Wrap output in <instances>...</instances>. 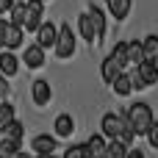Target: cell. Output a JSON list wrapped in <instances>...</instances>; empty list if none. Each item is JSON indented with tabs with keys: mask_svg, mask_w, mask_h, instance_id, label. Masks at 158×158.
Segmentation results:
<instances>
[{
	"mask_svg": "<svg viewBox=\"0 0 158 158\" xmlns=\"http://www.w3.org/2000/svg\"><path fill=\"white\" fill-rule=\"evenodd\" d=\"M125 119H128V125L133 128V133H136V136H144V133H147V128L153 125V108H150L147 103H133V106L128 108Z\"/></svg>",
	"mask_w": 158,
	"mask_h": 158,
	"instance_id": "6da1fadb",
	"label": "cell"
},
{
	"mask_svg": "<svg viewBox=\"0 0 158 158\" xmlns=\"http://www.w3.org/2000/svg\"><path fill=\"white\" fill-rule=\"evenodd\" d=\"M53 47H56V56H58V58H72V56H75V31H72L69 22L58 25Z\"/></svg>",
	"mask_w": 158,
	"mask_h": 158,
	"instance_id": "7a4b0ae2",
	"label": "cell"
},
{
	"mask_svg": "<svg viewBox=\"0 0 158 158\" xmlns=\"http://www.w3.org/2000/svg\"><path fill=\"white\" fill-rule=\"evenodd\" d=\"M25 22H22V31H36L39 22H42V14H44V3L42 0H25Z\"/></svg>",
	"mask_w": 158,
	"mask_h": 158,
	"instance_id": "3957f363",
	"label": "cell"
},
{
	"mask_svg": "<svg viewBox=\"0 0 158 158\" xmlns=\"http://www.w3.org/2000/svg\"><path fill=\"white\" fill-rule=\"evenodd\" d=\"M31 97H33V103L42 108V106H47L50 100H53V86H50V81H44V78H36L33 81V86H31Z\"/></svg>",
	"mask_w": 158,
	"mask_h": 158,
	"instance_id": "277c9868",
	"label": "cell"
},
{
	"mask_svg": "<svg viewBox=\"0 0 158 158\" xmlns=\"http://www.w3.org/2000/svg\"><path fill=\"white\" fill-rule=\"evenodd\" d=\"M56 25L53 22H39V28L33 31L36 33V44L42 47V50H47V47H53V42H56Z\"/></svg>",
	"mask_w": 158,
	"mask_h": 158,
	"instance_id": "5b68a950",
	"label": "cell"
},
{
	"mask_svg": "<svg viewBox=\"0 0 158 158\" xmlns=\"http://www.w3.org/2000/svg\"><path fill=\"white\" fill-rule=\"evenodd\" d=\"M22 64H25L28 69H39V67H44V50H42L39 44H28L25 53H22Z\"/></svg>",
	"mask_w": 158,
	"mask_h": 158,
	"instance_id": "8992f818",
	"label": "cell"
},
{
	"mask_svg": "<svg viewBox=\"0 0 158 158\" xmlns=\"http://www.w3.org/2000/svg\"><path fill=\"white\" fill-rule=\"evenodd\" d=\"M119 131H122V114H114V111L103 114V136L106 139H117Z\"/></svg>",
	"mask_w": 158,
	"mask_h": 158,
	"instance_id": "52a82bcc",
	"label": "cell"
},
{
	"mask_svg": "<svg viewBox=\"0 0 158 158\" xmlns=\"http://www.w3.org/2000/svg\"><path fill=\"white\" fill-rule=\"evenodd\" d=\"M22 42H25V31H22L19 25H11V22H8V28H6V42H3V50H19V47H22Z\"/></svg>",
	"mask_w": 158,
	"mask_h": 158,
	"instance_id": "ba28073f",
	"label": "cell"
},
{
	"mask_svg": "<svg viewBox=\"0 0 158 158\" xmlns=\"http://www.w3.org/2000/svg\"><path fill=\"white\" fill-rule=\"evenodd\" d=\"M58 147V142H56V136H50V133H39L33 142H31V150L36 153V156H47V153H53Z\"/></svg>",
	"mask_w": 158,
	"mask_h": 158,
	"instance_id": "9c48e42d",
	"label": "cell"
},
{
	"mask_svg": "<svg viewBox=\"0 0 158 158\" xmlns=\"http://www.w3.org/2000/svg\"><path fill=\"white\" fill-rule=\"evenodd\" d=\"M106 136L103 133H92L89 139H86V144H83V150H86V158H100L106 153Z\"/></svg>",
	"mask_w": 158,
	"mask_h": 158,
	"instance_id": "30bf717a",
	"label": "cell"
},
{
	"mask_svg": "<svg viewBox=\"0 0 158 158\" xmlns=\"http://www.w3.org/2000/svg\"><path fill=\"white\" fill-rule=\"evenodd\" d=\"M53 128H56V136H58V139H69V136L75 133V119H72L69 114H58L56 122H53Z\"/></svg>",
	"mask_w": 158,
	"mask_h": 158,
	"instance_id": "8fae6325",
	"label": "cell"
},
{
	"mask_svg": "<svg viewBox=\"0 0 158 158\" xmlns=\"http://www.w3.org/2000/svg\"><path fill=\"white\" fill-rule=\"evenodd\" d=\"M108 86L114 89V94H117V97H128V94L133 92V86H131V72H125V69H122V72H119Z\"/></svg>",
	"mask_w": 158,
	"mask_h": 158,
	"instance_id": "7c38bea8",
	"label": "cell"
},
{
	"mask_svg": "<svg viewBox=\"0 0 158 158\" xmlns=\"http://www.w3.org/2000/svg\"><path fill=\"white\" fill-rule=\"evenodd\" d=\"M86 17H89V22H92V28H94V36H97V42H100L103 33H106V17H103V8L92 6V8L86 11Z\"/></svg>",
	"mask_w": 158,
	"mask_h": 158,
	"instance_id": "4fadbf2b",
	"label": "cell"
},
{
	"mask_svg": "<svg viewBox=\"0 0 158 158\" xmlns=\"http://www.w3.org/2000/svg\"><path fill=\"white\" fill-rule=\"evenodd\" d=\"M17 69H19L17 56H14L11 50H3V53H0V75L11 78V75H17Z\"/></svg>",
	"mask_w": 158,
	"mask_h": 158,
	"instance_id": "5bb4252c",
	"label": "cell"
},
{
	"mask_svg": "<svg viewBox=\"0 0 158 158\" xmlns=\"http://www.w3.org/2000/svg\"><path fill=\"white\" fill-rule=\"evenodd\" d=\"M106 8L111 11V17L119 22L131 14V0H106Z\"/></svg>",
	"mask_w": 158,
	"mask_h": 158,
	"instance_id": "9a60e30c",
	"label": "cell"
},
{
	"mask_svg": "<svg viewBox=\"0 0 158 158\" xmlns=\"http://www.w3.org/2000/svg\"><path fill=\"white\" fill-rule=\"evenodd\" d=\"M136 75H139V78H142V81H144L147 86H153V83H158V72H156V67H153V64H150L147 58L136 64Z\"/></svg>",
	"mask_w": 158,
	"mask_h": 158,
	"instance_id": "2e32d148",
	"label": "cell"
},
{
	"mask_svg": "<svg viewBox=\"0 0 158 158\" xmlns=\"http://www.w3.org/2000/svg\"><path fill=\"white\" fill-rule=\"evenodd\" d=\"M119 72H122V67L117 64V58H114V56H108V58L100 64V75H103V81H106V83H111Z\"/></svg>",
	"mask_w": 158,
	"mask_h": 158,
	"instance_id": "e0dca14e",
	"label": "cell"
},
{
	"mask_svg": "<svg viewBox=\"0 0 158 158\" xmlns=\"http://www.w3.org/2000/svg\"><path fill=\"white\" fill-rule=\"evenodd\" d=\"M0 133H3V139H11V142H19V144H22V133H25V128H22L19 119H11L8 125L0 128Z\"/></svg>",
	"mask_w": 158,
	"mask_h": 158,
	"instance_id": "ac0fdd59",
	"label": "cell"
},
{
	"mask_svg": "<svg viewBox=\"0 0 158 158\" xmlns=\"http://www.w3.org/2000/svg\"><path fill=\"white\" fill-rule=\"evenodd\" d=\"M25 14H28V8H25V0H14V6L8 8V22L22 28V22H25Z\"/></svg>",
	"mask_w": 158,
	"mask_h": 158,
	"instance_id": "d6986e66",
	"label": "cell"
},
{
	"mask_svg": "<svg viewBox=\"0 0 158 158\" xmlns=\"http://www.w3.org/2000/svg\"><path fill=\"white\" fill-rule=\"evenodd\" d=\"M78 31H81V36L94 47V42H97V36H94V28H92V22H89V17L86 14H81L78 17Z\"/></svg>",
	"mask_w": 158,
	"mask_h": 158,
	"instance_id": "ffe728a7",
	"label": "cell"
},
{
	"mask_svg": "<svg viewBox=\"0 0 158 158\" xmlns=\"http://www.w3.org/2000/svg\"><path fill=\"white\" fill-rule=\"evenodd\" d=\"M125 153H128V147L119 139H108L106 142V156L108 158H125Z\"/></svg>",
	"mask_w": 158,
	"mask_h": 158,
	"instance_id": "44dd1931",
	"label": "cell"
},
{
	"mask_svg": "<svg viewBox=\"0 0 158 158\" xmlns=\"http://www.w3.org/2000/svg\"><path fill=\"white\" fill-rule=\"evenodd\" d=\"M111 56L117 58V64L125 69V64H128V42H117L114 44V50H111Z\"/></svg>",
	"mask_w": 158,
	"mask_h": 158,
	"instance_id": "7402d4cb",
	"label": "cell"
},
{
	"mask_svg": "<svg viewBox=\"0 0 158 158\" xmlns=\"http://www.w3.org/2000/svg\"><path fill=\"white\" fill-rule=\"evenodd\" d=\"M128 61H131V64H139V61H144L142 42H128Z\"/></svg>",
	"mask_w": 158,
	"mask_h": 158,
	"instance_id": "603a6c76",
	"label": "cell"
},
{
	"mask_svg": "<svg viewBox=\"0 0 158 158\" xmlns=\"http://www.w3.org/2000/svg\"><path fill=\"white\" fill-rule=\"evenodd\" d=\"M142 50H144V58H153V56L158 53V36L156 33H150V36L142 42Z\"/></svg>",
	"mask_w": 158,
	"mask_h": 158,
	"instance_id": "cb8c5ba5",
	"label": "cell"
},
{
	"mask_svg": "<svg viewBox=\"0 0 158 158\" xmlns=\"http://www.w3.org/2000/svg\"><path fill=\"white\" fill-rule=\"evenodd\" d=\"M11 119H17V114H14V106L0 100V128H3V125H8Z\"/></svg>",
	"mask_w": 158,
	"mask_h": 158,
	"instance_id": "d4e9b609",
	"label": "cell"
},
{
	"mask_svg": "<svg viewBox=\"0 0 158 158\" xmlns=\"http://www.w3.org/2000/svg\"><path fill=\"white\" fill-rule=\"evenodd\" d=\"M144 136H147L150 147H153V150H158V119H153V125L147 128V133H144Z\"/></svg>",
	"mask_w": 158,
	"mask_h": 158,
	"instance_id": "484cf974",
	"label": "cell"
},
{
	"mask_svg": "<svg viewBox=\"0 0 158 158\" xmlns=\"http://www.w3.org/2000/svg\"><path fill=\"white\" fill-rule=\"evenodd\" d=\"M64 158H86L83 144H72V147H67V150H64Z\"/></svg>",
	"mask_w": 158,
	"mask_h": 158,
	"instance_id": "4316f807",
	"label": "cell"
},
{
	"mask_svg": "<svg viewBox=\"0 0 158 158\" xmlns=\"http://www.w3.org/2000/svg\"><path fill=\"white\" fill-rule=\"evenodd\" d=\"M131 86H133V92H142V89H147V83L136 75V72H131Z\"/></svg>",
	"mask_w": 158,
	"mask_h": 158,
	"instance_id": "83f0119b",
	"label": "cell"
},
{
	"mask_svg": "<svg viewBox=\"0 0 158 158\" xmlns=\"http://www.w3.org/2000/svg\"><path fill=\"white\" fill-rule=\"evenodd\" d=\"M6 28H8V22L0 17V50H3V42H6Z\"/></svg>",
	"mask_w": 158,
	"mask_h": 158,
	"instance_id": "f1b7e54d",
	"label": "cell"
},
{
	"mask_svg": "<svg viewBox=\"0 0 158 158\" xmlns=\"http://www.w3.org/2000/svg\"><path fill=\"white\" fill-rule=\"evenodd\" d=\"M125 158H144V153H142V150H136V147H128Z\"/></svg>",
	"mask_w": 158,
	"mask_h": 158,
	"instance_id": "f546056e",
	"label": "cell"
},
{
	"mask_svg": "<svg viewBox=\"0 0 158 158\" xmlns=\"http://www.w3.org/2000/svg\"><path fill=\"white\" fill-rule=\"evenodd\" d=\"M8 94V81H6V75H0V97H6Z\"/></svg>",
	"mask_w": 158,
	"mask_h": 158,
	"instance_id": "4dcf8cb0",
	"label": "cell"
},
{
	"mask_svg": "<svg viewBox=\"0 0 158 158\" xmlns=\"http://www.w3.org/2000/svg\"><path fill=\"white\" fill-rule=\"evenodd\" d=\"M11 6H14V0H0V14H8Z\"/></svg>",
	"mask_w": 158,
	"mask_h": 158,
	"instance_id": "1f68e13d",
	"label": "cell"
},
{
	"mask_svg": "<svg viewBox=\"0 0 158 158\" xmlns=\"http://www.w3.org/2000/svg\"><path fill=\"white\" fill-rule=\"evenodd\" d=\"M147 61H150V64L156 67V72H158V53H156V56H153V58H147Z\"/></svg>",
	"mask_w": 158,
	"mask_h": 158,
	"instance_id": "d6a6232c",
	"label": "cell"
},
{
	"mask_svg": "<svg viewBox=\"0 0 158 158\" xmlns=\"http://www.w3.org/2000/svg\"><path fill=\"white\" fill-rule=\"evenodd\" d=\"M11 158H31V156H28V153H22V150H17V153H14Z\"/></svg>",
	"mask_w": 158,
	"mask_h": 158,
	"instance_id": "836d02e7",
	"label": "cell"
},
{
	"mask_svg": "<svg viewBox=\"0 0 158 158\" xmlns=\"http://www.w3.org/2000/svg\"><path fill=\"white\" fill-rule=\"evenodd\" d=\"M36 158H56V156H53V153H47V156H36Z\"/></svg>",
	"mask_w": 158,
	"mask_h": 158,
	"instance_id": "e575fe53",
	"label": "cell"
},
{
	"mask_svg": "<svg viewBox=\"0 0 158 158\" xmlns=\"http://www.w3.org/2000/svg\"><path fill=\"white\" fill-rule=\"evenodd\" d=\"M0 139H3V133H0Z\"/></svg>",
	"mask_w": 158,
	"mask_h": 158,
	"instance_id": "d590c367",
	"label": "cell"
},
{
	"mask_svg": "<svg viewBox=\"0 0 158 158\" xmlns=\"http://www.w3.org/2000/svg\"><path fill=\"white\" fill-rule=\"evenodd\" d=\"M42 3H47V0H42Z\"/></svg>",
	"mask_w": 158,
	"mask_h": 158,
	"instance_id": "8d00e7d4",
	"label": "cell"
},
{
	"mask_svg": "<svg viewBox=\"0 0 158 158\" xmlns=\"http://www.w3.org/2000/svg\"><path fill=\"white\" fill-rule=\"evenodd\" d=\"M0 100H3V97H0Z\"/></svg>",
	"mask_w": 158,
	"mask_h": 158,
	"instance_id": "74e56055",
	"label": "cell"
}]
</instances>
